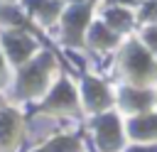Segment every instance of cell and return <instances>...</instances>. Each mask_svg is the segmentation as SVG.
I'll list each match as a JSON object with an SVG mask.
<instances>
[{"instance_id":"cell-4","label":"cell","mask_w":157,"mask_h":152,"mask_svg":"<svg viewBox=\"0 0 157 152\" xmlns=\"http://www.w3.org/2000/svg\"><path fill=\"white\" fill-rule=\"evenodd\" d=\"M86 96H88V101H91L93 105H101V103H103V98H105L103 88H101L96 81H88V83H86Z\"/></svg>"},{"instance_id":"cell-7","label":"cell","mask_w":157,"mask_h":152,"mask_svg":"<svg viewBox=\"0 0 157 152\" xmlns=\"http://www.w3.org/2000/svg\"><path fill=\"white\" fill-rule=\"evenodd\" d=\"M71 101H74V93H71V88L66 83H61L52 96V103H71Z\"/></svg>"},{"instance_id":"cell-10","label":"cell","mask_w":157,"mask_h":152,"mask_svg":"<svg viewBox=\"0 0 157 152\" xmlns=\"http://www.w3.org/2000/svg\"><path fill=\"white\" fill-rule=\"evenodd\" d=\"M147 56L145 54H140V51H132V61H130V66L135 69V71H142V69H147Z\"/></svg>"},{"instance_id":"cell-2","label":"cell","mask_w":157,"mask_h":152,"mask_svg":"<svg viewBox=\"0 0 157 152\" xmlns=\"http://www.w3.org/2000/svg\"><path fill=\"white\" fill-rule=\"evenodd\" d=\"M7 49H10V54H12V59L15 61H22L27 54H29V49H32V44L27 42V39H17V37H7Z\"/></svg>"},{"instance_id":"cell-13","label":"cell","mask_w":157,"mask_h":152,"mask_svg":"<svg viewBox=\"0 0 157 152\" xmlns=\"http://www.w3.org/2000/svg\"><path fill=\"white\" fill-rule=\"evenodd\" d=\"M132 152H147V150H132Z\"/></svg>"},{"instance_id":"cell-5","label":"cell","mask_w":157,"mask_h":152,"mask_svg":"<svg viewBox=\"0 0 157 152\" xmlns=\"http://www.w3.org/2000/svg\"><path fill=\"white\" fill-rule=\"evenodd\" d=\"M155 130H157V118H142V120H135V123H132V132H135V135L155 132Z\"/></svg>"},{"instance_id":"cell-3","label":"cell","mask_w":157,"mask_h":152,"mask_svg":"<svg viewBox=\"0 0 157 152\" xmlns=\"http://www.w3.org/2000/svg\"><path fill=\"white\" fill-rule=\"evenodd\" d=\"M44 64H47V59H42V64H34L29 71H25V76H22V81H25V88L27 91H34L39 83H42V74H44Z\"/></svg>"},{"instance_id":"cell-8","label":"cell","mask_w":157,"mask_h":152,"mask_svg":"<svg viewBox=\"0 0 157 152\" xmlns=\"http://www.w3.org/2000/svg\"><path fill=\"white\" fill-rule=\"evenodd\" d=\"M83 20H86V7H76V10H71L69 17H66V22H69L71 27H81Z\"/></svg>"},{"instance_id":"cell-11","label":"cell","mask_w":157,"mask_h":152,"mask_svg":"<svg viewBox=\"0 0 157 152\" xmlns=\"http://www.w3.org/2000/svg\"><path fill=\"white\" fill-rule=\"evenodd\" d=\"M110 20H113L115 25H123V22L128 20V15H125V12H110Z\"/></svg>"},{"instance_id":"cell-6","label":"cell","mask_w":157,"mask_h":152,"mask_svg":"<svg viewBox=\"0 0 157 152\" xmlns=\"http://www.w3.org/2000/svg\"><path fill=\"white\" fill-rule=\"evenodd\" d=\"M12 130H15V118L10 115V113H2L0 115V140H10V135H12Z\"/></svg>"},{"instance_id":"cell-12","label":"cell","mask_w":157,"mask_h":152,"mask_svg":"<svg viewBox=\"0 0 157 152\" xmlns=\"http://www.w3.org/2000/svg\"><path fill=\"white\" fill-rule=\"evenodd\" d=\"M150 39H152V42L157 44V32H150Z\"/></svg>"},{"instance_id":"cell-9","label":"cell","mask_w":157,"mask_h":152,"mask_svg":"<svg viewBox=\"0 0 157 152\" xmlns=\"http://www.w3.org/2000/svg\"><path fill=\"white\" fill-rule=\"evenodd\" d=\"M74 150V142L71 140H56V142H52L47 150H42V152H71Z\"/></svg>"},{"instance_id":"cell-1","label":"cell","mask_w":157,"mask_h":152,"mask_svg":"<svg viewBox=\"0 0 157 152\" xmlns=\"http://www.w3.org/2000/svg\"><path fill=\"white\" fill-rule=\"evenodd\" d=\"M101 145L105 150H113L118 145V123H115V118H103L101 120Z\"/></svg>"}]
</instances>
